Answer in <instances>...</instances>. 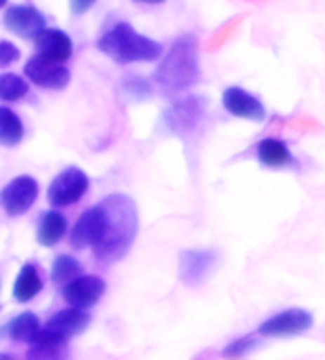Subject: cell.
Listing matches in <instances>:
<instances>
[{
	"label": "cell",
	"mask_w": 325,
	"mask_h": 360,
	"mask_svg": "<svg viewBox=\"0 0 325 360\" xmlns=\"http://www.w3.org/2000/svg\"><path fill=\"white\" fill-rule=\"evenodd\" d=\"M105 210L103 238L93 248V256L103 265H114L130 252L139 229L137 206L126 195H111L101 202Z\"/></svg>",
	"instance_id": "obj_1"
},
{
	"label": "cell",
	"mask_w": 325,
	"mask_h": 360,
	"mask_svg": "<svg viewBox=\"0 0 325 360\" xmlns=\"http://www.w3.org/2000/svg\"><path fill=\"white\" fill-rule=\"evenodd\" d=\"M154 80L166 92H181L200 80L198 40L194 34H181L154 71Z\"/></svg>",
	"instance_id": "obj_2"
},
{
	"label": "cell",
	"mask_w": 325,
	"mask_h": 360,
	"mask_svg": "<svg viewBox=\"0 0 325 360\" xmlns=\"http://www.w3.org/2000/svg\"><path fill=\"white\" fill-rule=\"evenodd\" d=\"M98 48L107 58L122 65L139 63V61L150 63L157 61L164 52L160 42L137 33L130 23H118L112 27L109 33H105L99 39Z\"/></svg>",
	"instance_id": "obj_3"
},
{
	"label": "cell",
	"mask_w": 325,
	"mask_h": 360,
	"mask_svg": "<svg viewBox=\"0 0 325 360\" xmlns=\"http://www.w3.org/2000/svg\"><path fill=\"white\" fill-rule=\"evenodd\" d=\"M91 316L80 309H63L53 314L44 328L34 335L33 345H65L69 338H74L90 326Z\"/></svg>",
	"instance_id": "obj_4"
},
{
	"label": "cell",
	"mask_w": 325,
	"mask_h": 360,
	"mask_svg": "<svg viewBox=\"0 0 325 360\" xmlns=\"http://www.w3.org/2000/svg\"><path fill=\"white\" fill-rule=\"evenodd\" d=\"M90 189V177L86 176L80 168H67L59 174L48 189V200L52 206L65 208L77 204L80 198L84 197Z\"/></svg>",
	"instance_id": "obj_5"
},
{
	"label": "cell",
	"mask_w": 325,
	"mask_h": 360,
	"mask_svg": "<svg viewBox=\"0 0 325 360\" xmlns=\"http://www.w3.org/2000/svg\"><path fill=\"white\" fill-rule=\"evenodd\" d=\"M39 198V184L31 176L13 177L12 181L0 191V206L8 216L18 217L33 208Z\"/></svg>",
	"instance_id": "obj_6"
},
{
	"label": "cell",
	"mask_w": 325,
	"mask_h": 360,
	"mask_svg": "<svg viewBox=\"0 0 325 360\" xmlns=\"http://www.w3.org/2000/svg\"><path fill=\"white\" fill-rule=\"evenodd\" d=\"M314 324V316L305 309H287L284 313L270 316L259 326V334L268 338L278 335H297L310 330Z\"/></svg>",
	"instance_id": "obj_7"
},
{
	"label": "cell",
	"mask_w": 325,
	"mask_h": 360,
	"mask_svg": "<svg viewBox=\"0 0 325 360\" xmlns=\"http://www.w3.org/2000/svg\"><path fill=\"white\" fill-rule=\"evenodd\" d=\"M105 233V210L101 204L86 210L71 231L72 248H95Z\"/></svg>",
	"instance_id": "obj_8"
},
{
	"label": "cell",
	"mask_w": 325,
	"mask_h": 360,
	"mask_svg": "<svg viewBox=\"0 0 325 360\" xmlns=\"http://www.w3.org/2000/svg\"><path fill=\"white\" fill-rule=\"evenodd\" d=\"M105 290H107V284L103 278L93 275H82L67 284L63 290V297L72 309L86 311V309L93 307L103 297Z\"/></svg>",
	"instance_id": "obj_9"
},
{
	"label": "cell",
	"mask_w": 325,
	"mask_h": 360,
	"mask_svg": "<svg viewBox=\"0 0 325 360\" xmlns=\"http://www.w3.org/2000/svg\"><path fill=\"white\" fill-rule=\"evenodd\" d=\"M25 77L46 90H63L71 82V72L67 67L46 61L39 56L27 61Z\"/></svg>",
	"instance_id": "obj_10"
},
{
	"label": "cell",
	"mask_w": 325,
	"mask_h": 360,
	"mask_svg": "<svg viewBox=\"0 0 325 360\" xmlns=\"http://www.w3.org/2000/svg\"><path fill=\"white\" fill-rule=\"evenodd\" d=\"M4 27L21 39H34L42 29H46V18L37 8L18 4L8 8L4 13Z\"/></svg>",
	"instance_id": "obj_11"
},
{
	"label": "cell",
	"mask_w": 325,
	"mask_h": 360,
	"mask_svg": "<svg viewBox=\"0 0 325 360\" xmlns=\"http://www.w3.org/2000/svg\"><path fill=\"white\" fill-rule=\"evenodd\" d=\"M211 250H185L179 256V276L187 286H198L208 278L209 271L215 265Z\"/></svg>",
	"instance_id": "obj_12"
},
{
	"label": "cell",
	"mask_w": 325,
	"mask_h": 360,
	"mask_svg": "<svg viewBox=\"0 0 325 360\" xmlns=\"http://www.w3.org/2000/svg\"><path fill=\"white\" fill-rule=\"evenodd\" d=\"M223 105L232 117L246 118V120H255L260 122L267 118V109L260 103L259 99L251 96L246 90H241L238 86L227 88L223 94Z\"/></svg>",
	"instance_id": "obj_13"
},
{
	"label": "cell",
	"mask_w": 325,
	"mask_h": 360,
	"mask_svg": "<svg viewBox=\"0 0 325 360\" xmlns=\"http://www.w3.org/2000/svg\"><path fill=\"white\" fill-rule=\"evenodd\" d=\"M34 46L39 58L59 65L72 56V40L69 39V34L59 29H42L34 37Z\"/></svg>",
	"instance_id": "obj_14"
},
{
	"label": "cell",
	"mask_w": 325,
	"mask_h": 360,
	"mask_svg": "<svg viewBox=\"0 0 325 360\" xmlns=\"http://www.w3.org/2000/svg\"><path fill=\"white\" fill-rule=\"evenodd\" d=\"M202 105L194 98L177 101L168 112H166V122L175 134H187L194 130L200 118H202Z\"/></svg>",
	"instance_id": "obj_15"
},
{
	"label": "cell",
	"mask_w": 325,
	"mask_h": 360,
	"mask_svg": "<svg viewBox=\"0 0 325 360\" xmlns=\"http://www.w3.org/2000/svg\"><path fill=\"white\" fill-rule=\"evenodd\" d=\"M42 292V281H40L39 271L34 265L27 263L20 271V275L15 278L13 284V297L15 302L29 303L33 302L34 297Z\"/></svg>",
	"instance_id": "obj_16"
},
{
	"label": "cell",
	"mask_w": 325,
	"mask_h": 360,
	"mask_svg": "<svg viewBox=\"0 0 325 360\" xmlns=\"http://www.w3.org/2000/svg\"><path fill=\"white\" fill-rule=\"evenodd\" d=\"M67 231V221L65 217L61 216L59 212H46L44 216L40 217L39 229H37V240L42 246L52 248L55 244L65 236Z\"/></svg>",
	"instance_id": "obj_17"
},
{
	"label": "cell",
	"mask_w": 325,
	"mask_h": 360,
	"mask_svg": "<svg viewBox=\"0 0 325 360\" xmlns=\"http://www.w3.org/2000/svg\"><path fill=\"white\" fill-rule=\"evenodd\" d=\"M257 157L268 168H284L293 162L291 151L280 139H263L257 147Z\"/></svg>",
	"instance_id": "obj_18"
},
{
	"label": "cell",
	"mask_w": 325,
	"mask_h": 360,
	"mask_svg": "<svg viewBox=\"0 0 325 360\" xmlns=\"http://www.w3.org/2000/svg\"><path fill=\"white\" fill-rule=\"evenodd\" d=\"M25 136V128L21 118L8 107H0V145L15 147Z\"/></svg>",
	"instance_id": "obj_19"
},
{
	"label": "cell",
	"mask_w": 325,
	"mask_h": 360,
	"mask_svg": "<svg viewBox=\"0 0 325 360\" xmlns=\"http://www.w3.org/2000/svg\"><path fill=\"white\" fill-rule=\"evenodd\" d=\"M40 321L33 313H21L8 324V335L18 343H31L39 334Z\"/></svg>",
	"instance_id": "obj_20"
},
{
	"label": "cell",
	"mask_w": 325,
	"mask_h": 360,
	"mask_svg": "<svg viewBox=\"0 0 325 360\" xmlns=\"http://www.w3.org/2000/svg\"><path fill=\"white\" fill-rule=\"evenodd\" d=\"M82 276V265L71 256H59L52 265V281L58 284L72 282L74 278Z\"/></svg>",
	"instance_id": "obj_21"
},
{
	"label": "cell",
	"mask_w": 325,
	"mask_h": 360,
	"mask_svg": "<svg viewBox=\"0 0 325 360\" xmlns=\"http://www.w3.org/2000/svg\"><path fill=\"white\" fill-rule=\"evenodd\" d=\"M29 92V86L21 77L13 72H2L0 75V99L2 101H18L25 98Z\"/></svg>",
	"instance_id": "obj_22"
},
{
	"label": "cell",
	"mask_w": 325,
	"mask_h": 360,
	"mask_svg": "<svg viewBox=\"0 0 325 360\" xmlns=\"http://www.w3.org/2000/svg\"><path fill=\"white\" fill-rule=\"evenodd\" d=\"M27 360H69L65 345H33Z\"/></svg>",
	"instance_id": "obj_23"
},
{
	"label": "cell",
	"mask_w": 325,
	"mask_h": 360,
	"mask_svg": "<svg viewBox=\"0 0 325 360\" xmlns=\"http://www.w3.org/2000/svg\"><path fill=\"white\" fill-rule=\"evenodd\" d=\"M257 345V341H255L253 335H246V338H240V340L230 341L225 351H223V359L227 360H238L244 359L246 354H249Z\"/></svg>",
	"instance_id": "obj_24"
},
{
	"label": "cell",
	"mask_w": 325,
	"mask_h": 360,
	"mask_svg": "<svg viewBox=\"0 0 325 360\" xmlns=\"http://www.w3.org/2000/svg\"><path fill=\"white\" fill-rule=\"evenodd\" d=\"M20 59V50L15 44L8 42V40H2L0 42V67H8L15 63Z\"/></svg>",
	"instance_id": "obj_25"
},
{
	"label": "cell",
	"mask_w": 325,
	"mask_h": 360,
	"mask_svg": "<svg viewBox=\"0 0 325 360\" xmlns=\"http://www.w3.org/2000/svg\"><path fill=\"white\" fill-rule=\"evenodd\" d=\"M69 4H71L72 13L80 15V13L88 12V10L95 4V0H69Z\"/></svg>",
	"instance_id": "obj_26"
},
{
	"label": "cell",
	"mask_w": 325,
	"mask_h": 360,
	"mask_svg": "<svg viewBox=\"0 0 325 360\" xmlns=\"http://www.w3.org/2000/svg\"><path fill=\"white\" fill-rule=\"evenodd\" d=\"M133 2H141V4H162L164 0H133Z\"/></svg>",
	"instance_id": "obj_27"
},
{
	"label": "cell",
	"mask_w": 325,
	"mask_h": 360,
	"mask_svg": "<svg viewBox=\"0 0 325 360\" xmlns=\"http://www.w3.org/2000/svg\"><path fill=\"white\" fill-rule=\"evenodd\" d=\"M0 360H15V359H13L12 354H8V353H2V354H0Z\"/></svg>",
	"instance_id": "obj_28"
},
{
	"label": "cell",
	"mask_w": 325,
	"mask_h": 360,
	"mask_svg": "<svg viewBox=\"0 0 325 360\" xmlns=\"http://www.w3.org/2000/svg\"><path fill=\"white\" fill-rule=\"evenodd\" d=\"M6 2H8V0H0V8H2V6H6Z\"/></svg>",
	"instance_id": "obj_29"
}]
</instances>
